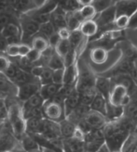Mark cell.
Returning a JSON list of instances; mask_svg holds the SVG:
<instances>
[{"label": "cell", "mask_w": 137, "mask_h": 152, "mask_svg": "<svg viewBox=\"0 0 137 152\" xmlns=\"http://www.w3.org/2000/svg\"><path fill=\"white\" fill-rule=\"evenodd\" d=\"M19 24L21 30V43H25L26 40H32V38L39 33L40 25L26 14L21 15Z\"/></svg>", "instance_id": "6da1fadb"}, {"label": "cell", "mask_w": 137, "mask_h": 152, "mask_svg": "<svg viewBox=\"0 0 137 152\" xmlns=\"http://www.w3.org/2000/svg\"><path fill=\"white\" fill-rule=\"evenodd\" d=\"M43 112L44 118L58 123L64 115V105H61L53 100L47 101L43 105Z\"/></svg>", "instance_id": "7a4b0ae2"}, {"label": "cell", "mask_w": 137, "mask_h": 152, "mask_svg": "<svg viewBox=\"0 0 137 152\" xmlns=\"http://www.w3.org/2000/svg\"><path fill=\"white\" fill-rule=\"evenodd\" d=\"M41 85L36 83H29L17 87V97L21 101H27L33 96L39 93Z\"/></svg>", "instance_id": "3957f363"}, {"label": "cell", "mask_w": 137, "mask_h": 152, "mask_svg": "<svg viewBox=\"0 0 137 152\" xmlns=\"http://www.w3.org/2000/svg\"><path fill=\"white\" fill-rule=\"evenodd\" d=\"M18 144V139L14 134L7 130H0V152L12 150Z\"/></svg>", "instance_id": "277c9868"}, {"label": "cell", "mask_w": 137, "mask_h": 152, "mask_svg": "<svg viewBox=\"0 0 137 152\" xmlns=\"http://www.w3.org/2000/svg\"><path fill=\"white\" fill-rule=\"evenodd\" d=\"M127 96L128 89L121 85H117L110 92L109 102L114 106H121V107H123V103Z\"/></svg>", "instance_id": "5b68a950"}, {"label": "cell", "mask_w": 137, "mask_h": 152, "mask_svg": "<svg viewBox=\"0 0 137 152\" xmlns=\"http://www.w3.org/2000/svg\"><path fill=\"white\" fill-rule=\"evenodd\" d=\"M12 10L20 15L27 14L36 9L34 0H10Z\"/></svg>", "instance_id": "8992f818"}, {"label": "cell", "mask_w": 137, "mask_h": 152, "mask_svg": "<svg viewBox=\"0 0 137 152\" xmlns=\"http://www.w3.org/2000/svg\"><path fill=\"white\" fill-rule=\"evenodd\" d=\"M84 120L90 125V128H96V129L104 127L106 123L105 115L94 110H90L84 117Z\"/></svg>", "instance_id": "52a82bcc"}, {"label": "cell", "mask_w": 137, "mask_h": 152, "mask_svg": "<svg viewBox=\"0 0 137 152\" xmlns=\"http://www.w3.org/2000/svg\"><path fill=\"white\" fill-rule=\"evenodd\" d=\"M66 11L60 6L50 14V22L54 25L58 31L61 28H64L66 26Z\"/></svg>", "instance_id": "ba28073f"}, {"label": "cell", "mask_w": 137, "mask_h": 152, "mask_svg": "<svg viewBox=\"0 0 137 152\" xmlns=\"http://www.w3.org/2000/svg\"><path fill=\"white\" fill-rule=\"evenodd\" d=\"M83 21L84 20L80 16L79 10L66 13V26L71 32L77 31L78 28H80V25Z\"/></svg>", "instance_id": "9c48e42d"}, {"label": "cell", "mask_w": 137, "mask_h": 152, "mask_svg": "<svg viewBox=\"0 0 137 152\" xmlns=\"http://www.w3.org/2000/svg\"><path fill=\"white\" fill-rule=\"evenodd\" d=\"M63 86H58L55 83H50V85H46V86H41L39 94L42 96L45 102L51 100L53 97L56 96L58 93V91Z\"/></svg>", "instance_id": "30bf717a"}, {"label": "cell", "mask_w": 137, "mask_h": 152, "mask_svg": "<svg viewBox=\"0 0 137 152\" xmlns=\"http://www.w3.org/2000/svg\"><path fill=\"white\" fill-rule=\"evenodd\" d=\"M21 145L27 152H36L39 151L41 148L39 143L36 140V138L33 137L32 134L27 133L21 139Z\"/></svg>", "instance_id": "8fae6325"}, {"label": "cell", "mask_w": 137, "mask_h": 152, "mask_svg": "<svg viewBox=\"0 0 137 152\" xmlns=\"http://www.w3.org/2000/svg\"><path fill=\"white\" fill-rule=\"evenodd\" d=\"M31 47L33 49H36L37 51L43 53L50 48L49 39L47 37H45L44 35H42L41 34L39 33L36 35H35L32 38Z\"/></svg>", "instance_id": "7c38bea8"}, {"label": "cell", "mask_w": 137, "mask_h": 152, "mask_svg": "<svg viewBox=\"0 0 137 152\" xmlns=\"http://www.w3.org/2000/svg\"><path fill=\"white\" fill-rule=\"evenodd\" d=\"M60 128H61V134H62V136L65 138H72L74 133L77 129V124L72 123L69 120H64L60 121Z\"/></svg>", "instance_id": "4fadbf2b"}, {"label": "cell", "mask_w": 137, "mask_h": 152, "mask_svg": "<svg viewBox=\"0 0 137 152\" xmlns=\"http://www.w3.org/2000/svg\"><path fill=\"white\" fill-rule=\"evenodd\" d=\"M35 77L34 76L26 72V71H24L21 70L20 68V70L18 72V73L16 74V76L14 77V79L12 80V82L15 83V85L18 86H22V85H25V83H36V80L34 79Z\"/></svg>", "instance_id": "5bb4252c"}, {"label": "cell", "mask_w": 137, "mask_h": 152, "mask_svg": "<svg viewBox=\"0 0 137 152\" xmlns=\"http://www.w3.org/2000/svg\"><path fill=\"white\" fill-rule=\"evenodd\" d=\"M137 10V4L133 1H123L121 2L117 9V12L120 15H126L130 17L131 15H133Z\"/></svg>", "instance_id": "9a60e30c"}, {"label": "cell", "mask_w": 137, "mask_h": 152, "mask_svg": "<svg viewBox=\"0 0 137 152\" xmlns=\"http://www.w3.org/2000/svg\"><path fill=\"white\" fill-rule=\"evenodd\" d=\"M106 105H107V102L105 100V97L102 94L97 92L93 103L90 105V110L94 111H98L104 114V115H105Z\"/></svg>", "instance_id": "2e32d148"}, {"label": "cell", "mask_w": 137, "mask_h": 152, "mask_svg": "<svg viewBox=\"0 0 137 152\" xmlns=\"http://www.w3.org/2000/svg\"><path fill=\"white\" fill-rule=\"evenodd\" d=\"M95 88L98 93L102 94L104 97L106 95L110 96V82L104 77H97L95 79Z\"/></svg>", "instance_id": "e0dca14e"}, {"label": "cell", "mask_w": 137, "mask_h": 152, "mask_svg": "<svg viewBox=\"0 0 137 152\" xmlns=\"http://www.w3.org/2000/svg\"><path fill=\"white\" fill-rule=\"evenodd\" d=\"M107 51L102 48H96L90 52V58L96 64H103L107 59Z\"/></svg>", "instance_id": "ac0fdd59"}, {"label": "cell", "mask_w": 137, "mask_h": 152, "mask_svg": "<svg viewBox=\"0 0 137 152\" xmlns=\"http://www.w3.org/2000/svg\"><path fill=\"white\" fill-rule=\"evenodd\" d=\"M97 24L93 20H84L81 23L79 31L85 36H93L97 33Z\"/></svg>", "instance_id": "d6986e66"}, {"label": "cell", "mask_w": 137, "mask_h": 152, "mask_svg": "<svg viewBox=\"0 0 137 152\" xmlns=\"http://www.w3.org/2000/svg\"><path fill=\"white\" fill-rule=\"evenodd\" d=\"M0 33H1V34L7 39V38H10L11 36L21 35V30L19 23L12 22V23H10L9 25H7Z\"/></svg>", "instance_id": "ffe728a7"}, {"label": "cell", "mask_w": 137, "mask_h": 152, "mask_svg": "<svg viewBox=\"0 0 137 152\" xmlns=\"http://www.w3.org/2000/svg\"><path fill=\"white\" fill-rule=\"evenodd\" d=\"M47 67H49L50 69H51L52 71L65 69L64 60L62 57L59 56L56 52H54L53 53V55L50 57L49 62L47 64Z\"/></svg>", "instance_id": "44dd1931"}, {"label": "cell", "mask_w": 137, "mask_h": 152, "mask_svg": "<svg viewBox=\"0 0 137 152\" xmlns=\"http://www.w3.org/2000/svg\"><path fill=\"white\" fill-rule=\"evenodd\" d=\"M59 5H60V1H59V0H48V1L46 2L41 7L36 9L33 11H35L36 13L51 14L59 7Z\"/></svg>", "instance_id": "7402d4cb"}, {"label": "cell", "mask_w": 137, "mask_h": 152, "mask_svg": "<svg viewBox=\"0 0 137 152\" xmlns=\"http://www.w3.org/2000/svg\"><path fill=\"white\" fill-rule=\"evenodd\" d=\"M123 113V107L121 106H114L110 102L106 105L105 115L109 116L112 119H118L122 116Z\"/></svg>", "instance_id": "603a6c76"}, {"label": "cell", "mask_w": 137, "mask_h": 152, "mask_svg": "<svg viewBox=\"0 0 137 152\" xmlns=\"http://www.w3.org/2000/svg\"><path fill=\"white\" fill-rule=\"evenodd\" d=\"M116 9L115 7H107L106 10H104L102 13L100 19H99V22L101 24H107L109 22L113 21L115 20V16H116Z\"/></svg>", "instance_id": "cb8c5ba5"}, {"label": "cell", "mask_w": 137, "mask_h": 152, "mask_svg": "<svg viewBox=\"0 0 137 152\" xmlns=\"http://www.w3.org/2000/svg\"><path fill=\"white\" fill-rule=\"evenodd\" d=\"M137 148V134L133 133L128 136L124 145L121 148L122 152H135Z\"/></svg>", "instance_id": "d4e9b609"}, {"label": "cell", "mask_w": 137, "mask_h": 152, "mask_svg": "<svg viewBox=\"0 0 137 152\" xmlns=\"http://www.w3.org/2000/svg\"><path fill=\"white\" fill-rule=\"evenodd\" d=\"M71 49L72 48L69 43V40H61L59 44L56 45V48H54L55 52L63 58L71 51Z\"/></svg>", "instance_id": "484cf974"}, {"label": "cell", "mask_w": 137, "mask_h": 152, "mask_svg": "<svg viewBox=\"0 0 137 152\" xmlns=\"http://www.w3.org/2000/svg\"><path fill=\"white\" fill-rule=\"evenodd\" d=\"M77 76V72L74 65L65 68L64 70V86H71L73 85V82L76 80Z\"/></svg>", "instance_id": "4316f807"}, {"label": "cell", "mask_w": 137, "mask_h": 152, "mask_svg": "<svg viewBox=\"0 0 137 152\" xmlns=\"http://www.w3.org/2000/svg\"><path fill=\"white\" fill-rule=\"evenodd\" d=\"M68 147L71 152H86V146L84 141H79L75 138H68Z\"/></svg>", "instance_id": "83f0119b"}, {"label": "cell", "mask_w": 137, "mask_h": 152, "mask_svg": "<svg viewBox=\"0 0 137 152\" xmlns=\"http://www.w3.org/2000/svg\"><path fill=\"white\" fill-rule=\"evenodd\" d=\"M14 13H16L13 10L4 12V13H0V32L10 23L14 22Z\"/></svg>", "instance_id": "f1b7e54d"}, {"label": "cell", "mask_w": 137, "mask_h": 152, "mask_svg": "<svg viewBox=\"0 0 137 152\" xmlns=\"http://www.w3.org/2000/svg\"><path fill=\"white\" fill-rule=\"evenodd\" d=\"M79 13L83 20H90L94 17V15L96 13V10L93 7V5L84 6L79 10Z\"/></svg>", "instance_id": "f546056e"}, {"label": "cell", "mask_w": 137, "mask_h": 152, "mask_svg": "<svg viewBox=\"0 0 137 152\" xmlns=\"http://www.w3.org/2000/svg\"><path fill=\"white\" fill-rule=\"evenodd\" d=\"M57 33V30L54 27L51 22H47V23H44L42 25H40V29H39V34H41L42 35H44L45 37H47L48 39L52 36L54 34Z\"/></svg>", "instance_id": "4dcf8cb0"}, {"label": "cell", "mask_w": 137, "mask_h": 152, "mask_svg": "<svg viewBox=\"0 0 137 152\" xmlns=\"http://www.w3.org/2000/svg\"><path fill=\"white\" fill-rule=\"evenodd\" d=\"M59 6L63 7L66 12H73L77 11L80 5L78 3L77 0H62Z\"/></svg>", "instance_id": "1f68e13d"}, {"label": "cell", "mask_w": 137, "mask_h": 152, "mask_svg": "<svg viewBox=\"0 0 137 152\" xmlns=\"http://www.w3.org/2000/svg\"><path fill=\"white\" fill-rule=\"evenodd\" d=\"M52 75H53V71L50 69L49 67L46 66L45 69L39 78V83H41V86H46V85H50L52 83Z\"/></svg>", "instance_id": "d6a6232c"}, {"label": "cell", "mask_w": 137, "mask_h": 152, "mask_svg": "<svg viewBox=\"0 0 137 152\" xmlns=\"http://www.w3.org/2000/svg\"><path fill=\"white\" fill-rule=\"evenodd\" d=\"M82 36H83V34H81L80 31H78V30L71 32V35H70L69 39H68V40H69V43L71 45L72 49L75 50L78 47V45L80 44V42L82 40Z\"/></svg>", "instance_id": "836d02e7"}, {"label": "cell", "mask_w": 137, "mask_h": 152, "mask_svg": "<svg viewBox=\"0 0 137 152\" xmlns=\"http://www.w3.org/2000/svg\"><path fill=\"white\" fill-rule=\"evenodd\" d=\"M64 70L65 69H61L53 71L52 75V82L53 83L58 86H64Z\"/></svg>", "instance_id": "e575fe53"}, {"label": "cell", "mask_w": 137, "mask_h": 152, "mask_svg": "<svg viewBox=\"0 0 137 152\" xmlns=\"http://www.w3.org/2000/svg\"><path fill=\"white\" fill-rule=\"evenodd\" d=\"M20 70V68L15 64V63H10V65L7 68V70L6 71V72L4 73V76H6L7 79H10V80H13L14 77L16 76V74L18 73Z\"/></svg>", "instance_id": "d590c367"}, {"label": "cell", "mask_w": 137, "mask_h": 152, "mask_svg": "<svg viewBox=\"0 0 137 152\" xmlns=\"http://www.w3.org/2000/svg\"><path fill=\"white\" fill-rule=\"evenodd\" d=\"M105 142V140H97L93 142L85 143L86 146V152H97V150L100 148V147Z\"/></svg>", "instance_id": "8d00e7d4"}, {"label": "cell", "mask_w": 137, "mask_h": 152, "mask_svg": "<svg viewBox=\"0 0 137 152\" xmlns=\"http://www.w3.org/2000/svg\"><path fill=\"white\" fill-rule=\"evenodd\" d=\"M5 52H6V54L9 57L17 58V57H19L20 45H9Z\"/></svg>", "instance_id": "74e56055"}, {"label": "cell", "mask_w": 137, "mask_h": 152, "mask_svg": "<svg viewBox=\"0 0 137 152\" xmlns=\"http://www.w3.org/2000/svg\"><path fill=\"white\" fill-rule=\"evenodd\" d=\"M130 20H131V18L129 16H126V15H120V16H118V19L116 20V25L118 28H125L130 24Z\"/></svg>", "instance_id": "f35d334b"}, {"label": "cell", "mask_w": 137, "mask_h": 152, "mask_svg": "<svg viewBox=\"0 0 137 152\" xmlns=\"http://www.w3.org/2000/svg\"><path fill=\"white\" fill-rule=\"evenodd\" d=\"M10 63L11 61L6 56L0 55V74L4 75V73L7 70V68H9Z\"/></svg>", "instance_id": "ab89813d"}, {"label": "cell", "mask_w": 137, "mask_h": 152, "mask_svg": "<svg viewBox=\"0 0 137 152\" xmlns=\"http://www.w3.org/2000/svg\"><path fill=\"white\" fill-rule=\"evenodd\" d=\"M41 57H42V53L39 52V51H37V50H36V49H33V48H32L31 51L29 52V54L26 56V58L29 59V61L32 62L33 64L35 62L39 61V60L41 58Z\"/></svg>", "instance_id": "60d3db41"}, {"label": "cell", "mask_w": 137, "mask_h": 152, "mask_svg": "<svg viewBox=\"0 0 137 152\" xmlns=\"http://www.w3.org/2000/svg\"><path fill=\"white\" fill-rule=\"evenodd\" d=\"M111 0H94L93 7H95L96 11L97 10H104L108 7Z\"/></svg>", "instance_id": "b9f144b4"}, {"label": "cell", "mask_w": 137, "mask_h": 152, "mask_svg": "<svg viewBox=\"0 0 137 152\" xmlns=\"http://www.w3.org/2000/svg\"><path fill=\"white\" fill-rule=\"evenodd\" d=\"M32 50V47L30 45L26 43H21L20 44V52H19V57L20 58H24L26 57L29 52Z\"/></svg>", "instance_id": "7bdbcfd3"}, {"label": "cell", "mask_w": 137, "mask_h": 152, "mask_svg": "<svg viewBox=\"0 0 137 152\" xmlns=\"http://www.w3.org/2000/svg\"><path fill=\"white\" fill-rule=\"evenodd\" d=\"M45 67L46 66H43V65H36L31 69L30 73H31L35 78H37L39 80L40 76H41V74H42V72H43V71L45 69Z\"/></svg>", "instance_id": "ee69618b"}, {"label": "cell", "mask_w": 137, "mask_h": 152, "mask_svg": "<svg viewBox=\"0 0 137 152\" xmlns=\"http://www.w3.org/2000/svg\"><path fill=\"white\" fill-rule=\"evenodd\" d=\"M57 34L60 36L61 40H68L71 35V31L67 27H64V28L59 29L57 31Z\"/></svg>", "instance_id": "f6af8a7d"}, {"label": "cell", "mask_w": 137, "mask_h": 152, "mask_svg": "<svg viewBox=\"0 0 137 152\" xmlns=\"http://www.w3.org/2000/svg\"><path fill=\"white\" fill-rule=\"evenodd\" d=\"M12 10L10 0H0V13L7 12Z\"/></svg>", "instance_id": "bcb514c9"}, {"label": "cell", "mask_w": 137, "mask_h": 152, "mask_svg": "<svg viewBox=\"0 0 137 152\" xmlns=\"http://www.w3.org/2000/svg\"><path fill=\"white\" fill-rule=\"evenodd\" d=\"M61 41V38L60 36L58 35V34H54L52 36H50L49 38V44H50V47L52 48H55L56 45L59 44V42Z\"/></svg>", "instance_id": "7dc6e473"}, {"label": "cell", "mask_w": 137, "mask_h": 152, "mask_svg": "<svg viewBox=\"0 0 137 152\" xmlns=\"http://www.w3.org/2000/svg\"><path fill=\"white\" fill-rule=\"evenodd\" d=\"M128 112L130 114V116L133 119H137V105L133 104V105H128Z\"/></svg>", "instance_id": "c3c4849f"}, {"label": "cell", "mask_w": 137, "mask_h": 152, "mask_svg": "<svg viewBox=\"0 0 137 152\" xmlns=\"http://www.w3.org/2000/svg\"><path fill=\"white\" fill-rule=\"evenodd\" d=\"M7 45L9 44L7 42V39L0 33V51H6Z\"/></svg>", "instance_id": "681fc988"}, {"label": "cell", "mask_w": 137, "mask_h": 152, "mask_svg": "<svg viewBox=\"0 0 137 152\" xmlns=\"http://www.w3.org/2000/svg\"><path fill=\"white\" fill-rule=\"evenodd\" d=\"M9 118V110L6 108V106L0 108V121H4Z\"/></svg>", "instance_id": "f907efd6"}, {"label": "cell", "mask_w": 137, "mask_h": 152, "mask_svg": "<svg viewBox=\"0 0 137 152\" xmlns=\"http://www.w3.org/2000/svg\"><path fill=\"white\" fill-rule=\"evenodd\" d=\"M129 26H130V27H137V10L132 16Z\"/></svg>", "instance_id": "816d5d0a"}, {"label": "cell", "mask_w": 137, "mask_h": 152, "mask_svg": "<svg viewBox=\"0 0 137 152\" xmlns=\"http://www.w3.org/2000/svg\"><path fill=\"white\" fill-rule=\"evenodd\" d=\"M97 152H112L111 151V149L109 148V147H108V145L106 144V142H104L103 145L100 147V148H99L98 150H97Z\"/></svg>", "instance_id": "f5cc1de1"}, {"label": "cell", "mask_w": 137, "mask_h": 152, "mask_svg": "<svg viewBox=\"0 0 137 152\" xmlns=\"http://www.w3.org/2000/svg\"><path fill=\"white\" fill-rule=\"evenodd\" d=\"M78 3L81 6H89V5H91V3L94 2V0H77Z\"/></svg>", "instance_id": "db71d44e"}, {"label": "cell", "mask_w": 137, "mask_h": 152, "mask_svg": "<svg viewBox=\"0 0 137 152\" xmlns=\"http://www.w3.org/2000/svg\"><path fill=\"white\" fill-rule=\"evenodd\" d=\"M12 152H27V151L21 147V144H19V145H17L16 147H15V148L12 149Z\"/></svg>", "instance_id": "11a10c76"}, {"label": "cell", "mask_w": 137, "mask_h": 152, "mask_svg": "<svg viewBox=\"0 0 137 152\" xmlns=\"http://www.w3.org/2000/svg\"><path fill=\"white\" fill-rule=\"evenodd\" d=\"M47 1H48V0H34V2H35V4L36 6V9L41 7Z\"/></svg>", "instance_id": "9f6ffc18"}, {"label": "cell", "mask_w": 137, "mask_h": 152, "mask_svg": "<svg viewBox=\"0 0 137 152\" xmlns=\"http://www.w3.org/2000/svg\"><path fill=\"white\" fill-rule=\"evenodd\" d=\"M5 106V101L2 99V98H0V108H2Z\"/></svg>", "instance_id": "6f0895ef"}, {"label": "cell", "mask_w": 137, "mask_h": 152, "mask_svg": "<svg viewBox=\"0 0 137 152\" xmlns=\"http://www.w3.org/2000/svg\"><path fill=\"white\" fill-rule=\"evenodd\" d=\"M133 133H134L135 134H137V124H136L135 127H134V131H133Z\"/></svg>", "instance_id": "680465c9"}, {"label": "cell", "mask_w": 137, "mask_h": 152, "mask_svg": "<svg viewBox=\"0 0 137 152\" xmlns=\"http://www.w3.org/2000/svg\"><path fill=\"white\" fill-rule=\"evenodd\" d=\"M3 152H12V150H6V151H3Z\"/></svg>", "instance_id": "91938a15"}, {"label": "cell", "mask_w": 137, "mask_h": 152, "mask_svg": "<svg viewBox=\"0 0 137 152\" xmlns=\"http://www.w3.org/2000/svg\"><path fill=\"white\" fill-rule=\"evenodd\" d=\"M113 152H122V151L120 150V151H113Z\"/></svg>", "instance_id": "94428289"}, {"label": "cell", "mask_w": 137, "mask_h": 152, "mask_svg": "<svg viewBox=\"0 0 137 152\" xmlns=\"http://www.w3.org/2000/svg\"><path fill=\"white\" fill-rule=\"evenodd\" d=\"M135 152H137V148H136V150H135Z\"/></svg>", "instance_id": "6125c7cd"}, {"label": "cell", "mask_w": 137, "mask_h": 152, "mask_svg": "<svg viewBox=\"0 0 137 152\" xmlns=\"http://www.w3.org/2000/svg\"><path fill=\"white\" fill-rule=\"evenodd\" d=\"M36 152H40V151H36Z\"/></svg>", "instance_id": "be15d7a7"}]
</instances>
